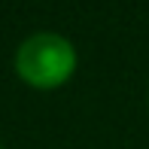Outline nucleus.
I'll return each instance as SVG.
<instances>
[{
	"mask_svg": "<svg viewBox=\"0 0 149 149\" xmlns=\"http://www.w3.org/2000/svg\"><path fill=\"white\" fill-rule=\"evenodd\" d=\"M76 70V49L61 33H33L15 49V73L33 88H58Z\"/></svg>",
	"mask_w": 149,
	"mask_h": 149,
	"instance_id": "1",
	"label": "nucleus"
},
{
	"mask_svg": "<svg viewBox=\"0 0 149 149\" xmlns=\"http://www.w3.org/2000/svg\"><path fill=\"white\" fill-rule=\"evenodd\" d=\"M0 149H3V146H0Z\"/></svg>",
	"mask_w": 149,
	"mask_h": 149,
	"instance_id": "2",
	"label": "nucleus"
}]
</instances>
